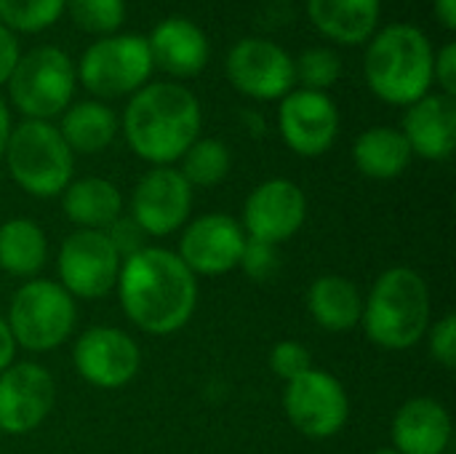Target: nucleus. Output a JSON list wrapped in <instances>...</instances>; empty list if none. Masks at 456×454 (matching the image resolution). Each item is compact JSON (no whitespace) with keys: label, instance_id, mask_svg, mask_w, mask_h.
Returning a JSON list of instances; mask_svg holds the SVG:
<instances>
[{"label":"nucleus","instance_id":"obj_1","mask_svg":"<svg viewBox=\"0 0 456 454\" xmlns=\"http://www.w3.org/2000/svg\"><path fill=\"white\" fill-rule=\"evenodd\" d=\"M115 289L126 318L155 337L187 326L198 308V278L176 252L160 246H142L123 257Z\"/></svg>","mask_w":456,"mask_h":454},{"label":"nucleus","instance_id":"obj_2","mask_svg":"<svg viewBox=\"0 0 456 454\" xmlns=\"http://www.w3.org/2000/svg\"><path fill=\"white\" fill-rule=\"evenodd\" d=\"M203 110L198 96L179 80H150L120 118L128 147L152 166H174L200 136Z\"/></svg>","mask_w":456,"mask_h":454},{"label":"nucleus","instance_id":"obj_3","mask_svg":"<svg viewBox=\"0 0 456 454\" xmlns=\"http://www.w3.org/2000/svg\"><path fill=\"white\" fill-rule=\"evenodd\" d=\"M436 48L425 29L395 21L366 40L363 78L377 99L393 107H409L433 91Z\"/></svg>","mask_w":456,"mask_h":454},{"label":"nucleus","instance_id":"obj_4","mask_svg":"<svg viewBox=\"0 0 456 454\" xmlns=\"http://www.w3.org/2000/svg\"><path fill=\"white\" fill-rule=\"evenodd\" d=\"M361 326L382 351L414 348L430 326V289L411 268L385 270L363 300Z\"/></svg>","mask_w":456,"mask_h":454},{"label":"nucleus","instance_id":"obj_5","mask_svg":"<svg viewBox=\"0 0 456 454\" xmlns=\"http://www.w3.org/2000/svg\"><path fill=\"white\" fill-rule=\"evenodd\" d=\"M11 179L35 198L61 195L75 174V155L51 120H21L5 144Z\"/></svg>","mask_w":456,"mask_h":454},{"label":"nucleus","instance_id":"obj_6","mask_svg":"<svg viewBox=\"0 0 456 454\" xmlns=\"http://www.w3.org/2000/svg\"><path fill=\"white\" fill-rule=\"evenodd\" d=\"M75 88V62L59 45H35L24 51L8 78L11 104L24 120H51L61 115L72 104Z\"/></svg>","mask_w":456,"mask_h":454},{"label":"nucleus","instance_id":"obj_7","mask_svg":"<svg viewBox=\"0 0 456 454\" xmlns=\"http://www.w3.org/2000/svg\"><path fill=\"white\" fill-rule=\"evenodd\" d=\"M5 321L16 348L48 353L69 340L77 308L59 281L29 278L13 292Z\"/></svg>","mask_w":456,"mask_h":454},{"label":"nucleus","instance_id":"obj_8","mask_svg":"<svg viewBox=\"0 0 456 454\" xmlns=\"http://www.w3.org/2000/svg\"><path fill=\"white\" fill-rule=\"evenodd\" d=\"M77 83L99 102L136 94L150 83L155 67L144 35L115 32L96 37L75 64Z\"/></svg>","mask_w":456,"mask_h":454},{"label":"nucleus","instance_id":"obj_9","mask_svg":"<svg viewBox=\"0 0 456 454\" xmlns=\"http://www.w3.org/2000/svg\"><path fill=\"white\" fill-rule=\"evenodd\" d=\"M123 257L102 230L69 233L56 257L59 284L72 300H99L118 286Z\"/></svg>","mask_w":456,"mask_h":454},{"label":"nucleus","instance_id":"obj_10","mask_svg":"<svg viewBox=\"0 0 456 454\" xmlns=\"http://www.w3.org/2000/svg\"><path fill=\"white\" fill-rule=\"evenodd\" d=\"M224 72L230 86L259 102H281L294 80V56L270 37H240L224 56Z\"/></svg>","mask_w":456,"mask_h":454},{"label":"nucleus","instance_id":"obj_11","mask_svg":"<svg viewBox=\"0 0 456 454\" xmlns=\"http://www.w3.org/2000/svg\"><path fill=\"white\" fill-rule=\"evenodd\" d=\"M283 409L289 423L307 439H331L350 420V396L345 385L321 369H307L286 383Z\"/></svg>","mask_w":456,"mask_h":454},{"label":"nucleus","instance_id":"obj_12","mask_svg":"<svg viewBox=\"0 0 456 454\" xmlns=\"http://www.w3.org/2000/svg\"><path fill=\"white\" fill-rule=\"evenodd\" d=\"M192 187L174 166H152L131 193V222L142 235L163 238L187 225Z\"/></svg>","mask_w":456,"mask_h":454},{"label":"nucleus","instance_id":"obj_13","mask_svg":"<svg viewBox=\"0 0 456 454\" xmlns=\"http://www.w3.org/2000/svg\"><path fill=\"white\" fill-rule=\"evenodd\" d=\"M278 131L291 153L321 158L339 136V107L323 91L291 88L278 102Z\"/></svg>","mask_w":456,"mask_h":454},{"label":"nucleus","instance_id":"obj_14","mask_svg":"<svg viewBox=\"0 0 456 454\" xmlns=\"http://www.w3.org/2000/svg\"><path fill=\"white\" fill-rule=\"evenodd\" d=\"M72 361L88 385L99 391H118L139 375L142 351L123 329L91 326L75 340Z\"/></svg>","mask_w":456,"mask_h":454},{"label":"nucleus","instance_id":"obj_15","mask_svg":"<svg viewBox=\"0 0 456 454\" xmlns=\"http://www.w3.org/2000/svg\"><path fill=\"white\" fill-rule=\"evenodd\" d=\"M307 219V195L291 179H267L256 185L243 203V233L251 241L281 246L294 238Z\"/></svg>","mask_w":456,"mask_h":454},{"label":"nucleus","instance_id":"obj_16","mask_svg":"<svg viewBox=\"0 0 456 454\" xmlns=\"http://www.w3.org/2000/svg\"><path fill=\"white\" fill-rule=\"evenodd\" d=\"M56 401V385L48 369L32 361L11 364L0 372V431L24 436L45 423Z\"/></svg>","mask_w":456,"mask_h":454},{"label":"nucleus","instance_id":"obj_17","mask_svg":"<svg viewBox=\"0 0 456 454\" xmlns=\"http://www.w3.org/2000/svg\"><path fill=\"white\" fill-rule=\"evenodd\" d=\"M246 246L240 222L230 214H203L192 219L179 238V260L198 276H222L238 268Z\"/></svg>","mask_w":456,"mask_h":454},{"label":"nucleus","instance_id":"obj_18","mask_svg":"<svg viewBox=\"0 0 456 454\" xmlns=\"http://www.w3.org/2000/svg\"><path fill=\"white\" fill-rule=\"evenodd\" d=\"M144 37L152 67L166 72L168 78H195L206 70L211 59L206 29L187 16H166Z\"/></svg>","mask_w":456,"mask_h":454},{"label":"nucleus","instance_id":"obj_19","mask_svg":"<svg viewBox=\"0 0 456 454\" xmlns=\"http://www.w3.org/2000/svg\"><path fill=\"white\" fill-rule=\"evenodd\" d=\"M401 134L411 155L425 161H446L456 147V96L430 91L406 107Z\"/></svg>","mask_w":456,"mask_h":454},{"label":"nucleus","instance_id":"obj_20","mask_svg":"<svg viewBox=\"0 0 456 454\" xmlns=\"http://www.w3.org/2000/svg\"><path fill=\"white\" fill-rule=\"evenodd\" d=\"M452 444L449 409L428 396L409 399L393 417V447L401 454H444Z\"/></svg>","mask_w":456,"mask_h":454},{"label":"nucleus","instance_id":"obj_21","mask_svg":"<svg viewBox=\"0 0 456 454\" xmlns=\"http://www.w3.org/2000/svg\"><path fill=\"white\" fill-rule=\"evenodd\" d=\"M313 27L339 45H361L379 29L382 0H307Z\"/></svg>","mask_w":456,"mask_h":454},{"label":"nucleus","instance_id":"obj_22","mask_svg":"<svg viewBox=\"0 0 456 454\" xmlns=\"http://www.w3.org/2000/svg\"><path fill=\"white\" fill-rule=\"evenodd\" d=\"M59 198H61L64 217L77 230H102V233H107L123 214V195L104 177L72 179Z\"/></svg>","mask_w":456,"mask_h":454},{"label":"nucleus","instance_id":"obj_23","mask_svg":"<svg viewBox=\"0 0 456 454\" xmlns=\"http://www.w3.org/2000/svg\"><path fill=\"white\" fill-rule=\"evenodd\" d=\"M307 310L313 321L326 332H350L361 326L363 294L361 289L337 273L321 276L307 289Z\"/></svg>","mask_w":456,"mask_h":454},{"label":"nucleus","instance_id":"obj_24","mask_svg":"<svg viewBox=\"0 0 456 454\" xmlns=\"http://www.w3.org/2000/svg\"><path fill=\"white\" fill-rule=\"evenodd\" d=\"M67 147L80 155H96L107 150L115 142V134L120 131V120L115 110L99 99H83L72 102L61 112V123L56 126Z\"/></svg>","mask_w":456,"mask_h":454},{"label":"nucleus","instance_id":"obj_25","mask_svg":"<svg viewBox=\"0 0 456 454\" xmlns=\"http://www.w3.org/2000/svg\"><path fill=\"white\" fill-rule=\"evenodd\" d=\"M411 147L401 128L393 126H371L358 134L353 144V161L358 171L377 182L398 179L411 163Z\"/></svg>","mask_w":456,"mask_h":454},{"label":"nucleus","instance_id":"obj_26","mask_svg":"<svg viewBox=\"0 0 456 454\" xmlns=\"http://www.w3.org/2000/svg\"><path fill=\"white\" fill-rule=\"evenodd\" d=\"M48 260V238L32 219L16 217L0 225V270L13 278H35Z\"/></svg>","mask_w":456,"mask_h":454},{"label":"nucleus","instance_id":"obj_27","mask_svg":"<svg viewBox=\"0 0 456 454\" xmlns=\"http://www.w3.org/2000/svg\"><path fill=\"white\" fill-rule=\"evenodd\" d=\"M179 161V171L190 182V187H214L230 174L232 166L230 147L211 136H198Z\"/></svg>","mask_w":456,"mask_h":454},{"label":"nucleus","instance_id":"obj_28","mask_svg":"<svg viewBox=\"0 0 456 454\" xmlns=\"http://www.w3.org/2000/svg\"><path fill=\"white\" fill-rule=\"evenodd\" d=\"M67 0H0V21L16 35H35L64 16Z\"/></svg>","mask_w":456,"mask_h":454},{"label":"nucleus","instance_id":"obj_29","mask_svg":"<svg viewBox=\"0 0 456 454\" xmlns=\"http://www.w3.org/2000/svg\"><path fill=\"white\" fill-rule=\"evenodd\" d=\"M339 78H342V56L329 45H313L305 48L299 56H294V80L299 83V88L329 94V88L337 86Z\"/></svg>","mask_w":456,"mask_h":454},{"label":"nucleus","instance_id":"obj_30","mask_svg":"<svg viewBox=\"0 0 456 454\" xmlns=\"http://www.w3.org/2000/svg\"><path fill=\"white\" fill-rule=\"evenodd\" d=\"M64 13H69L77 29L107 37L120 32L126 21V0H67Z\"/></svg>","mask_w":456,"mask_h":454},{"label":"nucleus","instance_id":"obj_31","mask_svg":"<svg viewBox=\"0 0 456 454\" xmlns=\"http://www.w3.org/2000/svg\"><path fill=\"white\" fill-rule=\"evenodd\" d=\"M238 268H240L251 281H256V284L273 281V278L278 276V270H281L278 246L246 238V246H243V254H240Z\"/></svg>","mask_w":456,"mask_h":454},{"label":"nucleus","instance_id":"obj_32","mask_svg":"<svg viewBox=\"0 0 456 454\" xmlns=\"http://www.w3.org/2000/svg\"><path fill=\"white\" fill-rule=\"evenodd\" d=\"M270 369L283 383H291L299 375H305L307 369H313V356H310V351L302 343H297V340H281L270 351Z\"/></svg>","mask_w":456,"mask_h":454},{"label":"nucleus","instance_id":"obj_33","mask_svg":"<svg viewBox=\"0 0 456 454\" xmlns=\"http://www.w3.org/2000/svg\"><path fill=\"white\" fill-rule=\"evenodd\" d=\"M430 356L444 367L454 369L456 367V316L446 313L444 318L436 321L430 329Z\"/></svg>","mask_w":456,"mask_h":454},{"label":"nucleus","instance_id":"obj_34","mask_svg":"<svg viewBox=\"0 0 456 454\" xmlns=\"http://www.w3.org/2000/svg\"><path fill=\"white\" fill-rule=\"evenodd\" d=\"M433 86H438V91L446 96H456V43H452V40L436 51Z\"/></svg>","mask_w":456,"mask_h":454},{"label":"nucleus","instance_id":"obj_35","mask_svg":"<svg viewBox=\"0 0 456 454\" xmlns=\"http://www.w3.org/2000/svg\"><path fill=\"white\" fill-rule=\"evenodd\" d=\"M19 56H21V48H19L16 35L0 21V86L8 83V78H11V72H13L16 62H19Z\"/></svg>","mask_w":456,"mask_h":454},{"label":"nucleus","instance_id":"obj_36","mask_svg":"<svg viewBox=\"0 0 456 454\" xmlns=\"http://www.w3.org/2000/svg\"><path fill=\"white\" fill-rule=\"evenodd\" d=\"M13 356H16V343L11 337V329H8L5 316L0 313V372L13 364Z\"/></svg>","mask_w":456,"mask_h":454},{"label":"nucleus","instance_id":"obj_37","mask_svg":"<svg viewBox=\"0 0 456 454\" xmlns=\"http://www.w3.org/2000/svg\"><path fill=\"white\" fill-rule=\"evenodd\" d=\"M436 8V19L441 21L444 29L454 32L456 29V0H433Z\"/></svg>","mask_w":456,"mask_h":454},{"label":"nucleus","instance_id":"obj_38","mask_svg":"<svg viewBox=\"0 0 456 454\" xmlns=\"http://www.w3.org/2000/svg\"><path fill=\"white\" fill-rule=\"evenodd\" d=\"M11 131H13L11 110H8V104L0 99V158H3V153H5V144H8V136H11Z\"/></svg>","mask_w":456,"mask_h":454},{"label":"nucleus","instance_id":"obj_39","mask_svg":"<svg viewBox=\"0 0 456 454\" xmlns=\"http://www.w3.org/2000/svg\"><path fill=\"white\" fill-rule=\"evenodd\" d=\"M374 454H401V452H398L395 447H379Z\"/></svg>","mask_w":456,"mask_h":454}]
</instances>
